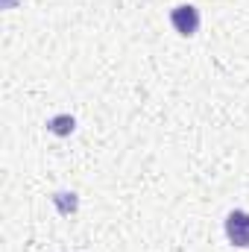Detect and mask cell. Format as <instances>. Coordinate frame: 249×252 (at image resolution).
<instances>
[{
  "label": "cell",
  "instance_id": "6da1fadb",
  "mask_svg": "<svg viewBox=\"0 0 249 252\" xmlns=\"http://www.w3.org/2000/svg\"><path fill=\"white\" fill-rule=\"evenodd\" d=\"M170 24H173V30H176L182 38L196 35V32H199V9H196V6H190V3L176 6V9L170 12Z\"/></svg>",
  "mask_w": 249,
  "mask_h": 252
},
{
  "label": "cell",
  "instance_id": "7a4b0ae2",
  "mask_svg": "<svg viewBox=\"0 0 249 252\" xmlns=\"http://www.w3.org/2000/svg\"><path fill=\"white\" fill-rule=\"evenodd\" d=\"M226 238H229L235 247L249 250V211L235 208V211L226 214Z\"/></svg>",
  "mask_w": 249,
  "mask_h": 252
},
{
  "label": "cell",
  "instance_id": "3957f363",
  "mask_svg": "<svg viewBox=\"0 0 249 252\" xmlns=\"http://www.w3.org/2000/svg\"><path fill=\"white\" fill-rule=\"evenodd\" d=\"M50 129L59 135H67V132H73V118H56V121H50Z\"/></svg>",
  "mask_w": 249,
  "mask_h": 252
}]
</instances>
